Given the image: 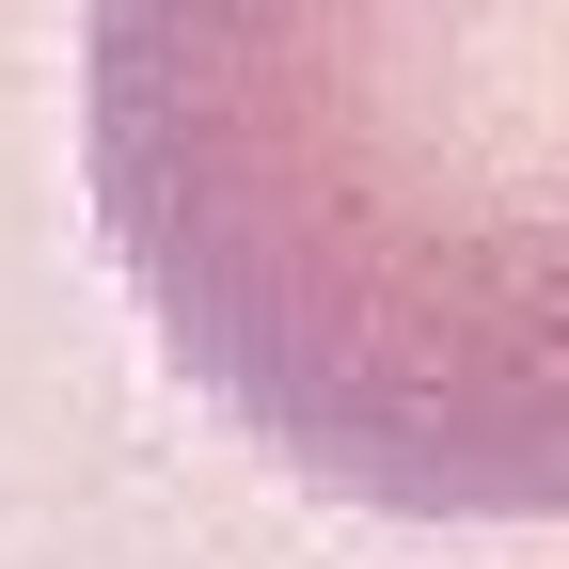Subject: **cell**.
Returning a JSON list of instances; mask_svg holds the SVG:
<instances>
[{
    "instance_id": "cell-1",
    "label": "cell",
    "mask_w": 569,
    "mask_h": 569,
    "mask_svg": "<svg viewBox=\"0 0 569 569\" xmlns=\"http://www.w3.org/2000/svg\"><path fill=\"white\" fill-rule=\"evenodd\" d=\"M80 190L284 490L569 522V0H80Z\"/></svg>"
}]
</instances>
